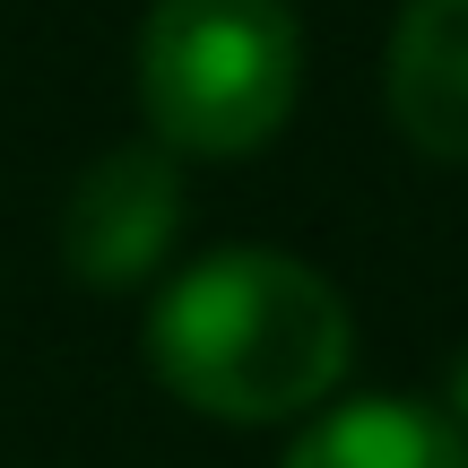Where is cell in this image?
<instances>
[{"instance_id": "3", "label": "cell", "mask_w": 468, "mask_h": 468, "mask_svg": "<svg viewBox=\"0 0 468 468\" xmlns=\"http://www.w3.org/2000/svg\"><path fill=\"white\" fill-rule=\"evenodd\" d=\"M191 218L183 156L156 148L148 131L113 139L79 165V183L61 191V269L87 295H139L174 269Z\"/></svg>"}, {"instance_id": "6", "label": "cell", "mask_w": 468, "mask_h": 468, "mask_svg": "<svg viewBox=\"0 0 468 468\" xmlns=\"http://www.w3.org/2000/svg\"><path fill=\"white\" fill-rule=\"evenodd\" d=\"M442 417L460 425V442H468V347L452 356V382H442Z\"/></svg>"}, {"instance_id": "4", "label": "cell", "mask_w": 468, "mask_h": 468, "mask_svg": "<svg viewBox=\"0 0 468 468\" xmlns=\"http://www.w3.org/2000/svg\"><path fill=\"white\" fill-rule=\"evenodd\" d=\"M382 113L425 165H468V0H399L382 44Z\"/></svg>"}, {"instance_id": "1", "label": "cell", "mask_w": 468, "mask_h": 468, "mask_svg": "<svg viewBox=\"0 0 468 468\" xmlns=\"http://www.w3.org/2000/svg\"><path fill=\"white\" fill-rule=\"evenodd\" d=\"M156 390L208 425L321 417L356 365V313L330 269L278 243H226L165 269L139 321Z\"/></svg>"}, {"instance_id": "5", "label": "cell", "mask_w": 468, "mask_h": 468, "mask_svg": "<svg viewBox=\"0 0 468 468\" xmlns=\"http://www.w3.org/2000/svg\"><path fill=\"white\" fill-rule=\"evenodd\" d=\"M278 468H468V442L434 399H390L382 390V399L321 408L286 442Z\"/></svg>"}, {"instance_id": "2", "label": "cell", "mask_w": 468, "mask_h": 468, "mask_svg": "<svg viewBox=\"0 0 468 468\" xmlns=\"http://www.w3.org/2000/svg\"><path fill=\"white\" fill-rule=\"evenodd\" d=\"M139 122L183 165H243L278 148L303 104L295 0H148L131 44Z\"/></svg>"}]
</instances>
